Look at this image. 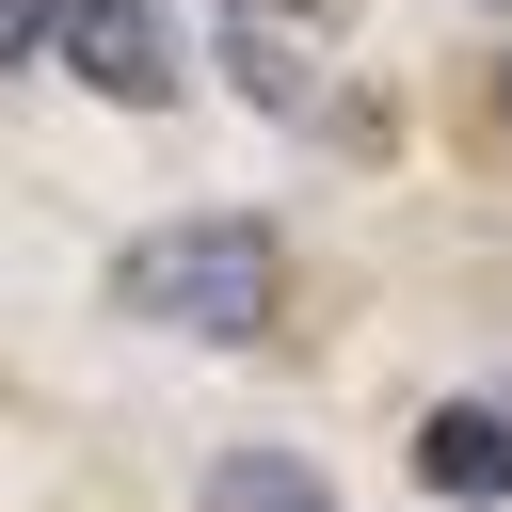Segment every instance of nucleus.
Wrapping results in <instances>:
<instances>
[{
    "instance_id": "nucleus-1",
    "label": "nucleus",
    "mask_w": 512,
    "mask_h": 512,
    "mask_svg": "<svg viewBox=\"0 0 512 512\" xmlns=\"http://www.w3.org/2000/svg\"><path fill=\"white\" fill-rule=\"evenodd\" d=\"M112 304H128V320H160V336H272V304H288V240H272L256 208L144 224V240L112 256Z\"/></svg>"
},
{
    "instance_id": "nucleus-2",
    "label": "nucleus",
    "mask_w": 512,
    "mask_h": 512,
    "mask_svg": "<svg viewBox=\"0 0 512 512\" xmlns=\"http://www.w3.org/2000/svg\"><path fill=\"white\" fill-rule=\"evenodd\" d=\"M64 64H80L112 112H176V80H192L176 32H160V0H80V16H64Z\"/></svg>"
},
{
    "instance_id": "nucleus-3",
    "label": "nucleus",
    "mask_w": 512,
    "mask_h": 512,
    "mask_svg": "<svg viewBox=\"0 0 512 512\" xmlns=\"http://www.w3.org/2000/svg\"><path fill=\"white\" fill-rule=\"evenodd\" d=\"M416 480L432 496H512V400H432L416 416Z\"/></svg>"
},
{
    "instance_id": "nucleus-4",
    "label": "nucleus",
    "mask_w": 512,
    "mask_h": 512,
    "mask_svg": "<svg viewBox=\"0 0 512 512\" xmlns=\"http://www.w3.org/2000/svg\"><path fill=\"white\" fill-rule=\"evenodd\" d=\"M208 512H336V496H320V464H288V448H224V464H208Z\"/></svg>"
},
{
    "instance_id": "nucleus-5",
    "label": "nucleus",
    "mask_w": 512,
    "mask_h": 512,
    "mask_svg": "<svg viewBox=\"0 0 512 512\" xmlns=\"http://www.w3.org/2000/svg\"><path fill=\"white\" fill-rule=\"evenodd\" d=\"M224 80H240V96H256V112H304V96H320V80H304V48H288V32H224Z\"/></svg>"
},
{
    "instance_id": "nucleus-6",
    "label": "nucleus",
    "mask_w": 512,
    "mask_h": 512,
    "mask_svg": "<svg viewBox=\"0 0 512 512\" xmlns=\"http://www.w3.org/2000/svg\"><path fill=\"white\" fill-rule=\"evenodd\" d=\"M64 16H80V0H0V64H32V48H64Z\"/></svg>"
},
{
    "instance_id": "nucleus-7",
    "label": "nucleus",
    "mask_w": 512,
    "mask_h": 512,
    "mask_svg": "<svg viewBox=\"0 0 512 512\" xmlns=\"http://www.w3.org/2000/svg\"><path fill=\"white\" fill-rule=\"evenodd\" d=\"M352 0H224V32H336Z\"/></svg>"
},
{
    "instance_id": "nucleus-8",
    "label": "nucleus",
    "mask_w": 512,
    "mask_h": 512,
    "mask_svg": "<svg viewBox=\"0 0 512 512\" xmlns=\"http://www.w3.org/2000/svg\"><path fill=\"white\" fill-rule=\"evenodd\" d=\"M496 128H512V80H496Z\"/></svg>"
},
{
    "instance_id": "nucleus-9",
    "label": "nucleus",
    "mask_w": 512,
    "mask_h": 512,
    "mask_svg": "<svg viewBox=\"0 0 512 512\" xmlns=\"http://www.w3.org/2000/svg\"><path fill=\"white\" fill-rule=\"evenodd\" d=\"M496 16H512V0H496Z\"/></svg>"
}]
</instances>
